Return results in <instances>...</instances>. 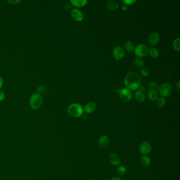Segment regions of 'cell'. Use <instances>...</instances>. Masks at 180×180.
I'll use <instances>...</instances> for the list:
<instances>
[{
    "instance_id": "9",
    "label": "cell",
    "mask_w": 180,
    "mask_h": 180,
    "mask_svg": "<svg viewBox=\"0 0 180 180\" xmlns=\"http://www.w3.org/2000/svg\"><path fill=\"white\" fill-rule=\"evenodd\" d=\"M113 55L116 60H119L123 58L125 52L123 49L120 46H116L113 50Z\"/></svg>"
},
{
    "instance_id": "19",
    "label": "cell",
    "mask_w": 180,
    "mask_h": 180,
    "mask_svg": "<svg viewBox=\"0 0 180 180\" xmlns=\"http://www.w3.org/2000/svg\"><path fill=\"white\" fill-rule=\"evenodd\" d=\"M72 4L73 5L76 7H82L85 6L87 3H88V1L87 0H71V1Z\"/></svg>"
},
{
    "instance_id": "29",
    "label": "cell",
    "mask_w": 180,
    "mask_h": 180,
    "mask_svg": "<svg viewBox=\"0 0 180 180\" xmlns=\"http://www.w3.org/2000/svg\"><path fill=\"white\" fill-rule=\"evenodd\" d=\"M8 2L10 3L11 4H18L19 2H20V1H7Z\"/></svg>"
},
{
    "instance_id": "1",
    "label": "cell",
    "mask_w": 180,
    "mask_h": 180,
    "mask_svg": "<svg viewBox=\"0 0 180 180\" xmlns=\"http://www.w3.org/2000/svg\"><path fill=\"white\" fill-rule=\"evenodd\" d=\"M141 79L138 74L135 72H130L126 75L124 83L130 90H135L139 88Z\"/></svg>"
},
{
    "instance_id": "18",
    "label": "cell",
    "mask_w": 180,
    "mask_h": 180,
    "mask_svg": "<svg viewBox=\"0 0 180 180\" xmlns=\"http://www.w3.org/2000/svg\"><path fill=\"white\" fill-rule=\"evenodd\" d=\"M106 7L108 9L114 10L117 9L119 7V3L115 1H109L106 3Z\"/></svg>"
},
{
    "instance_id": "34",
    "label": "cell",
    "mask_w": 180,
    "mask_h": 180,
    "mask_svg": "<svg viewBox=\"0 0 180 180\" xmlns=\"http://www.w3.org/2000/svg\"><path fill=\"white\" fill-rule=\"evenodd\" d=\"M109 180H122L121 179V178H118V177H114V178H112L110 179Z\"/></svg>"
},
{
    "instance_id": "5",
    "label": "cell",
    "mask_w": 180,
    "mask_h": 180,
    "mask_svg": "<svg viewBox=\"0 0 180 180\" xmlns=\"http://www.w3.org/2000/svg\"><path fill=\"white\" fill-rule=\"evenodd\" d=\"M159 92L160 95L163 97H168L171 95L172 92V87L168 83H165L162 84L159 87Z\"/></svg>"
},
{
    "instance_id": "27",
    "label": "cell",
    "mask_w": 180,
    "mask_h": 180,
    "mask_svg": "<svg viewBox=\"0 0 180 180\" xmlns=\"http://www.w3.org/2000/svg\"><path fill=\"white\" fill-rule=\"evenodd\" d=\"M140 74L144 77H146L149 75V70L147 68H143L140 69Z\"/></svg>"
},
{
    "instance_id": "15",
    "label": "cell",
    "mask_w": 180,
    "mask_h": 180,
    "mask_svg": "<svg viewBox=\"0 0 180 180\" xmlns=\"http://www.w3.org/2000/svg\"><path fill=\"white\" fill-rule=\"evenodd\" d=\"M158 92L157 90L153 89H150L148 93H147V97L149 98V100L154 101L157 100L158 98Z\"/></svg>"
},
{
    "instance_id": "7",
    "label": "cell",
    "mask_w": 180,
    "mask_h": 180,
    "mask_svg": "<svg viewBox=\"0 0 180 180\" xmlns=\"http://www.w3.org/2000/svg\"><path fill=\"white\" fill-rule=\"evenodd\" d=\"M117 91L119 92V97L123 102H127L131 100L132 97V93L127 88H123L121 90H117Z\"/></svg>"
},
{
    "instance_id": "23",
    "label": "cell",
    "mask_w": 180,
    "mask_h": 180,
    "mask_svg": "<svg viewBox=\"0 0 180 180\" xmlns=\"http://www.w3.org/2000/svg\"><path fill=\"white\" fill-rule=\"evenodd\" d=\"M126 172H127L126 168H125V166H123V165L119 166L117 168V173H119V175H120V176H124L125 174H126Z\"/></svg>"
},
{
    "instance_id": "6",
    "label": "cell",
    "mask_w": 180,
    "mask_h": 180,
    "mask_svg": "<svg viewBox=\"0 0 180 180\" xmlns=\"http://www.w3.org/2000/svg\"><path fill=\"white\" fill-rule=\"evenodd\" d=\"M152 146L147 141H143L140 143L139 146V151L143 155H147L152 152Z\"/></svg>"
},
{
    "instance_id": "2",
    "label": "cell",
    "mask_w": 180,
    "mask_h": 180,
    "mask_svg": "<svg viewBox=\"0 0 180 180\" xmlns=\"http://www.w3.org/2000/svg\"><path fill=\"white\" fill-rule=\"evenodd\" d=\"M83 111L82 106L77 103L70 105L68 108V113L69 115L75 118L80 117L83 114Z\"/></svg>"
},
{
    "instance_id": "16",
    "label": "cell",
    "mask_w": 180,
    "mask_h": 180,
    "mask_svg": "<svg viewBox=\"0 0 180 180\" xmlns=\"http://www.w3.org/2000/svg\"><path fill=\"white\" fill-rule=\"evenodd\" d=\"M135 98L138 102H143L146 99V96H145L144 92L138 90L135 93Z\"/></svg>"
},
{
    "instance_id": "21",
    "label": "cell",
    "mask_w": 180,
    "mask_h": 180,
    "mask_svg": "<svg viewBox=\"0 0 180 180\" xmlns=\"http://www.w3.org/2000/svg\"><path fill=\"white\" fill-rule=\"evenodd\" d=\"M149 53L152 58H157L159 56V51L155 48H152L149 50Z\"/></svg>"
},
{
    "instance_id": "13",
    "label": "cell",
    "mask_w": 180,
    "mask_h": 180,
    "mask_svg": "<svg viewBox=\"0 0 180 180\" xmlns=\"http://www.w3.org/2000/svg\"><path fill=\"white\" fill-rule=\"evenodd\" d=\"M140 162L141 165L143 167H144L145 168H146L151 165V159H150L149 157L147 156V155H143L140 158Z\"/></svg>"
},
{
    "instance_id": "30",
    "label": "cell",
    "mask_w": 180,
    "mask_h": 180,
    "mask_svg": "<svg viewBox=\"0 0 180 180\" xmlns=\"http://www.w3.org/2000/svg\"><path fill=\"white\" fill-rule=\"evenodd\" d=\"M5 95L2 91H0V102L4 100Z\"/></svg>"
},
{
    "instance_id": "4",
    "label": "cell",
    "mask_w": 180,
    "mask_h": 180,
    "mask_svg": "<svg viewBox=\"0 0 180 180\" xmlns=\"http://www.w3.org/2000/svg\"><path fill=\"white\" fill-rule=\"evenodd\" d=\"M134 53L138 57H144L147 56L149 53V49L144 44H140L134 49Z\"/></svg>"
},
{
    "instance_id": "33",
    "label": "cell",
    "mask_w": 180,
    "mask_h": 180,
    "mask_svg": "<svg viewBox=\"0 0 180 180\" xmlns=\"http://www.w3.org/2000/svg\"><path fill=\"white\" fill-rule=\"evenodd\" d=\"M127 9V5L124 4L123 6H122V10H123V11H126V10Z\"/></svg>"
},
{
    "instance_id": "11",
    "label": "cell",
    "mask_w": 180,
    "mask_h": 180,
    "mask_svg": "<svg viewBox=\"0 0 180 180\" xmlns=\"http://www.w3.org/2000/svg\"><path fill=\"white\" fill-rule=\"evenodd\" d=\"M109 144V139L106 135H102L100 137L98 144L101 149H106L108 146Z\"/></svg>"
},
{
    "instance_id": "17",
    "label": "cell",
    "mask_w": 180,
    "mask_h": 180,
    "mask_svg": "<svg viewBox=\"0 0 180 180\" xmlns=\"http://www.w3.org/2000/svg\"><path fill=\"white\" fill-rule=\"evenodd\" d=\"M123 47L124 49L127 52H132L134 49V46L133 42L130 41H127L125 42L124 43Z\"/></svg>"
},
{
    "instance_id": "31",
    "label": "cell",
    "mask_w": 180,
    "mask_h": 180,
    "mask_svg": "<svg viewBox=\"0 0 180 180\" xmlns=\"http://www.w3.org/2000/svg\"><path fill=\"white\" fill-rule=\"evenodd\" d=\"M138 90L141 91H143V92H144L145 90V88L144 87H143V86H140L139 88H138Z\"/></svg>"
},
{
    "instance_id": "26",
    "label": "cell",
    "mask_w": 180,
    "mask_h": 180,
    "mask_svg": "<svg viewBox=\"0 0 180 180\" xmlns=\"http://www.w3.org/2000/svg\"><path fill=\"white\" fill-rule=\"evenodd\" d=\"M149 88H151V89H155L157 90H159V87H160L157 83L154 81L149 82Z\"/></svg>"
},
{
    "instance_id": "22",
    "label": "cell",
    "mask_w": 180,
    "mask_h": 180,
    "mask_svg": "<svg viewBox=\"0 0 180 180\" xmlns=\"http://www.w3.org/2000/svg\"><path fill=\"white\" fill-rule=\"evenodd\" d=\"M165 105V100L163 97H160L157 99V106L159 108H162Z\"/></svg>"
},
{
    "instance_id": "12",
    "label": "cell",
    "mask_w": 180,
    "mask_h": 180,
    "mask_svg": "<svg viewBox=\"0 0 180 180\" xmlns=\"http://www.w3.org/2000/svg\"><path fill=\"white\" fill-rule=\"evenodd\" d=\"M71 16L76 21H81L83 18V14L79 10L74 9L71 11Z\"/></svg>"
},
{
    "instance_id": "3",
    "label": "cell",
    "mask_w": 180,
    "mask_h": 180,
    "mask_svg": "<svg viewBox=\"0 0 180 180\" xmlns=\"http://www.w3.org/2000/svg\"><path fill=\"white\" fill-rule=\"evenodd\" d=\"M43 98L40 94H34L32 95L30 100L31 107L34 109H38L42 104Z\"/></svg>"
},
{
    "instance_id": "35",
    "label": "cell",
    "mask_w": 180,
    "mask_h": 180,
    "mask_svg": "<svg viewBox=\"0 0 180 180\" xmlns=\"http://www.w3.org/2000/svg\"><path fill=\"white\" fill-rule=\"evenodd\" d=\"M176 88H177L178 90H179L180 88V81H178L177 83H176Z\"/></svg>"
},
{
    "instance_id": "28",
    "label": "cell",
    "mask_w": 180,
    "mask_h": 180,
    "mask_svg": "<svg viewBox=\"0 0 180 180\" xmlns=\"http://www.w3.org/2000/svg\"><path fill=\"white\" fill-rule=\"evenodd\" d=\"M122 2L124 3V4L128 5L132 4L133 3L136 2V0H125V1H122Z\"/></svg>"
},
{
    "instance_id": "8",
    "label": "cell",
    "mask_w": 180,
    "mask_h": 180,
    "mask_svg": "<svg viewBox=\"0 0 180 180\" xmlns=\"http://www.w3.org/2000/svg\"><path fill=\"white\" fill-rule=\"evenodd\" d=\"M108 161L113 166H118L121 164L120 157L115 153H111L108 156Z\"/></svg>"
},
{
    "instance_id": "36",
    "label": "cell",
    "mask_w": 180,
    "mask_h": 180,
    "mask_svg": "<svg viewBox=\"0 0 180 180\" xmlns=\"http://www.w3.org/2000/svg\"><path fill=\"white\" fill-rule=\"evenodd\" d=\"M90 180V179H87V180Z\"/></svg>"
},
{
    "instance_id": "24",
    "label": "cell",
    "mask_w": 180,
    "mask_h": 180,
    "mask_svg": "<svg viewBox=\"0 0 180 180\" xmlns=\"http://www.w3.org/2000/svg\"><path fill=\"white\" fill-rule=\"evenodd\" d=\"M47 90V88L45 86H40L37 88V92H38V94H44L45 93Z\"/></svg>"
},
{
    "instance_id": "25",
    "label": "cell",
    "mask_w": 180,
    "mask_h": 180,
    "mask_svg": "<svg viewBox=\"0 0 180 180\" xmlns=\"http://www.w3.org/2000/svg\"><path fill=\"white\" fill-rule=\"evenodd\" d=\"M180 38L176 39L173 42V47L174 48V49L178 51H180Z\"/></svg>"
},
{
    "instance_id": "14",
    "label": "cell",
    "mask_w": 180,
    "mask_h": 180,
    "mask_svg": "<svg viewBox=\"0 0 180 180\" xmlns=\"http://www.w3.org/2000/svg\"><path fill=\"white\" fill-rule=\"evenodd\" d=\"M96 109V104L94 102H88L87 104H86L84 107V110L86 113L88 114L92 113L94 111H95Z\"/></svg>"
},
{
    "instance_id": "32",
    "label": "cell",
    "mask_w": 180,
    "mask_h": 180,
    "mask_svg": "<svg viewBox=\"0 0 180 180\" xmlns=\"http://www.w3.org/2000/svg\"><path fill=\"white\" fill-rule=\"evenodd\" d=\"M3 84V80L2 78L0 76V88L2 87Z\"/></svg>"
},
{
    "instance_id": "10",
    "label": "cell",
    "mask_w": 180,
    "mask_h": 180,
    "mask_svg": "<svg viewBox=\"0 0 180 180\" xmlns=\"http://www.w3.org/2000/svg\"><path fill=\"white\" fill-rule=\"evenodd\" d=\"M160 41V35L157 32H152L149 34L148 37V41L151 45H157Z\"/></svg>"
},
{
    "instance_id": "20",
    "label": "cell",
    "mask_w": 180,
    "mask_h": 180,
    "mask_svg": "<svg viewBox=\"0 0 180 180\" xmlns=\"http://www.w3.org/2000/svg\"><path fill=\"white\" fill-rule=\"evenodd\" d=\"M134 64L136 68H142L144 66V62L142 58L137 57L134 61Z\"/></svg>"
}]
</instances>
